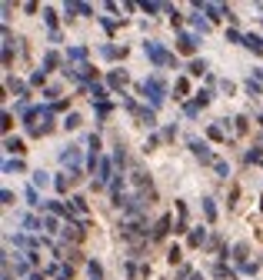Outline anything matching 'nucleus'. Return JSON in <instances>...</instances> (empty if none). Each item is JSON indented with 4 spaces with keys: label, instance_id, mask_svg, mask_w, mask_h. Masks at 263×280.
I'll return each mask as SVG.
<instances>
[{
    "label": "nucleus",
    "instance_id": "nucleus-25",
    "mask_svg": "<svg viewBox=\"0 0 263 280\" xmlns=\"http://www.w3.org/2000/svg\"><path fill=\"white\" fill-rule=\"evenodd\" d=\"M23 227H30V230H40V220H37V217H23Z\"/></svg>",
    "mask_w": 263,
    "mask_h": 280
},
{
    "label": "nucleus",
    "instance_id": "nucleus-18",
    "mask_svg": "<svg viewBox=\"0 0 263 280\" xmlns=\"http://www.w3.org/2000/svg\"><path fill=\"white\" fill-rule=\"evenodd\" d=\"M70 207H74V210H80V213H87V200H84V197H74V200H70Z\"/></svg>",
    "mask_w": 263,
    "mask_h": 280
},
{
    "label": "nucleus",
    "instance_id": "nucleus-37",
    "mask_svg": "<svg viewBox=\"0 0 263 280\" xmlns=\"http://www.w3.org/2000/svg\"><path fill=\"white\" fill-rule=\"evenodd\" d=\"M30 280H44V274H30Z\"/></svg>",
    "mask_w": 263,
    "mask_h": 280
},
{
    "label": "nucleus",
    "instance_id": "nucleus-1",
    "mask_svg": "<svg viewBox=\"0 0 263 280\" xmlns=\"http://www.w3.org/2000/svg\"><path fill=\"white\" fill-rule=\"evenodd\" d=\"M143 93L150 97V103H154V107H164L167 87H164V80H160V77H147V84H143Z\"/></svg>",
    "mask_w": 263,
    "mask_h": 280
},
{
    "label": "nucleus",
    "instance_id": "nucleus-20",
    "mask_svg": "<svg viewBox=\"0 0 263 280\" xmlns=\"http://www.w3.org/2000/svg\"><path fill=\"white\" fill-rule=\"evenodd\" d=\"M90 93H93L90 100H100V103H103V87H100V84H93V87H90Z\"/></svg>",
    "mask_w": 263,
    "mask_h": 280
},
{
    "label": "nucleus",
    "instance_id": "nucleus-9",
    "mask_svg": "<svg viewBox=\"0 0 263 280\" xmlns=\"http://www.w3.org/2000/svg\"><path fill=\"white\" fill-rule=\"evenodd\" d=\"M243 47H250L253 54H263V37H257V34H247V37H243Z\"/></svg>",
    "mask_w": 263,
    "mask_h": 280
},
{
    "label": "nucleus",
    "instance_id": "nucleus-2",
    "mask_svg": "<svg viewBox=\"0 0 263 280\" xmlns=\"http://www.w3.org/2000/svg\"><path fill=\"white\" fill-rule=\"evenodd\" d=\"M143 50H147V57H150L154 64H174V67H176V57H174V54H167L164 47L154 44V40H150V44H143Z\"/></svg>",
    "mask_w": 263,
    "mask_h": 280
},
{
    "label": "nucleus",
    "instance_id": "nucleus-12",
    "mask_svg": "<svg viewBox=\"0 0 263 280\" xmlns=\"http://www.w3.org/2000/svg\"><path fill=\"white\" fill-rule=\"evenodd\" d=\"M87 274H90V280H103V267H100L97 260H90V267H87Z\"/></svg>",
    "mask_w": 263,
    "mask_h": 280
},
{
    "label": "nucleus",
    "instance_id": "nucleus-17",
    "mask_svg": "<svg viewBox=\"0 0 263 280\" xmlns=\"http://www.w3.org/2000/svg\"><path fill=\"white\" fill-rule=\"evenodd\" d=\"M10 170H23L20 160H3V174H10Z\"/></svg>",
    "mask_w": 263,
    "mask_h": 280
},
{
    "label": "nucleus",
    "instance_id": "nucleus-6",
    "mask_svg": "<svg viewBox=\"0 0 263 280\" xmlns=\"http://www.w3.org/2000/svg\"><path fill=\"white\" fill-rule=\"evenodd\" d=\"M207 103H210V93H203V90H200V93H197V100H193V103H186V117L200 113L203 107H207Z\"/></svg>",
    "mask_w": 263,
    "mask_h": 280
},
{
    "label": "nucleus",
    "instance_id": "nucleus-4",
    "mask_svg": "<svg viewBox=\"0 0 263 280\" xmlns=\"http://www.w3.org/2000/svg\"><path fill=\"white\" fill-rule=\"evenodd\" d=\"M60 164H64V167H70V174L77 177V174H80V164H77V147H64V154H60Z\"/></svg>",
    "mask_w": 263,
    "mask_h": 280
},
{
    "label": "nucleus",
    "instance_id": "nucleus-13",
    "mask_svg": "<svg viewBox=\"0 0 263 280\" xmlns=\"http://www.w3.org/2000/svg\"><path fill=\"white\" fill-rule=\"evenodd\" d=\"M110 84H113V87H123V84H127V74H123V70H113V74H110Z\"/></svg>",
    "mask_w": 263,
    "mask_h": 280
},
{
    "label": "nucleus",
    "instance_id": "nucleus-26",
    "mask_svg": "<svg viewBox=\"0 0 263 280\" xmlns=\"http://www.w3.org/2000/svg\"><path fill=\"white\" fill-rule=\"evenodd\" d=\"M233 254H237V260L243 264V257H247V244H237V247H233Z\"/></svg>",
    "mask_w": 263,
    "mask_h": 280
},
{
    "label": "nucleus",
    "instance_id": "nucleus-22",
    "mask_svg": "<svg viewBox=\"0 0 263 280\" xmlns=\"http://www.w3.org/2000/svg\"><path fill=\"white\" fill-rule=\"evenodd\" d=\"M203 244V230H193V234H190V247H200Z\"/></svg>",
    "mask_w": 263,
    "mask_h": 280
},
{
    "label": "nucleus",
    "instance_id": "nucleus-5",
    "mask_svg": "<svg viewBox=\"0 0 263 280\" xmlns=\"http://www.w3.org/2000/svg\"><path fill=\"white\" fill-rule=\"evenodd\" d=\"M127 107H130V110L137 113V120H140L143 127H154V123H157V113H154V110H143V107H137L133 100H127Z\"/></svg>",
    "mask_w": 263,
    "mask_h": 280
},
{
    "label": "nucleus",
    "instance_id": "nucleus-28",
    "mask_svg": "<svg viewBox=\"0 0 263 280\" xmlns=\"http://www.w3.org/2000/svg\"><path fill=\"white\" fill-rule=\"evenodd\" d=\"M207 134H210V140H223V130H220V127H210Z\"/></svg>",
    "mask_w": 263,
    "mask_h": 280
},
{
    "label": "nucleus",
    "instance_id": "nucleus-32",
    "mask_svg": "<svg viewBox=\"0 0 263 280\" xmlns=\"http://www.w3.org/2000/svg\"><path fill=\"white\" fill-rule=\"evenodd\" d=\"M27 203H33V207H40V197H37V190H27Z\"/></svg>",
    "mask_w": 263,
    "mask_h": 280
},
{
    "label": "nucleus",
    "instance_id": "nucleus-21",
    "mask_svg": "<svg viewBox=\"0 0 263 280\" xmlns=\"http://www.w3.org/2000/svg\"><path fill=\"white\" fill-rule=\"evenodd\" d=\"M7 150H13V154H20V150H23V140H13V137H10V140H7Z\"/></svg>",
    "mask_w": 263,
    "mask_h": 280
},
{
    "label": "nucleus",
    "instance_id": "nucleus-31",
    "mask_svg": "<svg viewBox=\"0 0 263 280\" xmlns=\"http://www.w3.org/2000/svg\"><path fill=\"white\" fill-rule=\"evenodd\" d=\"M174 90H176V93H186V90H190V84H186V80H176Z\"/></svg>",
    "mask_w": 263,
    "mask_h": 280
},
{
    "label": "nucleus",
    "instance_id": "nucleus-10",
    "mask_svg": "<svg viewBox=\"0 0 263 280\" xmlns=\"http://www.w3.org/2000/svg\"><path fill=\"white\" fill-rule=\"evenodd\" d=\"M97 187H107V180H110V160H100V167H97Z\"/></svg>",
    "mask_w": 263,
    "mask_h": 280
},
{
    "label": "nucleus",
    "instance_id": "nucleus-36",
    "mask_svg": "<svg viewBox=\"0 0 263 280\" xmlns=\"http://www.w3.org/2000/svg\"><path fill=\"white\" fill-rule=\"evenodd\" d=\"M227 40H233V44H243V34H237V30H230V34H227Z\"/></svg>",
    "mask_w": 263,
    "mask_h": 280
},
{
    "label": "nucleus",
    "instance_id": "nucleus-38",
    "mask_svg": "<svg viewBox=\"0 0 263 280\" xmlns=\"http://www.w3.org/2000/svg\"><path fill=\"white\" fill-rule=\"evenodd\" d=\"M190 280H203V277H200V274H193V277H190Z\"/></svg>",
    "mask_w": 263,
    "mask_h": 280
},
{
    "label": "nucleus",
    "instance_id": "nucleus-11",
    "mask_svg": "<svg viewBox=\"0 0 263 280\" xmlns=\"http://www.w3.org/2000/svg\"><path fill=\"white\" fill-rule=\"evenodd\" d=\"M167 230H170V217H160L154 227V240H160V237H167Z\"/></svg>",
    "mask_w": 263,
    "mask_h": 280
},
{
    "label": "nucleus",
    "instance_id": "nucleus-27",
    "mask_svg": "<svg viewBox=\"0 0 263 280\" xmlns=\"http://www.w3.org/2000/svg\"><path fill=\"white\" fill-rule=\"evenodd\" d=\"M70 57H74V60H84V57H87V50H84V47H74V50H70Z\"/></svg>",
    "mask_w": 263,
    "mask_h": 280
},
{
    "label": "nucleus",
    "instance_id": "nucleus-15",
    "mask_svg": "<svg viewBox=\"0 0 263 280\" xmlns=\"http://www.w3.org/2000/svg\"><path fill=\"white\" fill-rule=\"evenodd\" d=\"M203 213H207V220H217V207H213V200H203Z\"/></svg>",
    "mask_w": 263,
    "mask_h": 280
},
{
    "label": "nucleus",
    "instance_id": "nucleus-3",
    "mask_svg": "<svg viewBox=\"0 0 263 280\" xmlns=\"http://www.w3.org/2000/svg\"><path fill=\"white\" fill-rule=\"evenodd\" d=\"M190 150H193V154H197V157L203 160V164H210V167H213V164H217V157H213V154H210V147L203 144V140H197V137H190Z\"/></svg>",
    "mask_w": 263,
    "mask_h": 280
},
{
    "label": "nucleus",
    "instance_id": "nucleus-24",
    "mask_svg": "<svg viewBox=\"0 0 263 280\" xmlns=\"http://www.w3.org/2000/svg\"><path fill=\"white\" fill-rule=\"evenodd\" d=\"M77 127H80V117H77V113H70V117H67V130H77Z\"/></svg>",
    "mask_w": 263,
    "mask_h": 280
},
{
    "label": "nucleus",
    "instance_id": "nucleus-35",
    "mask_svg": "<svg viewBox=\"0 0 263 280\" xmlns=\"http://www.w3.org/2000/svg\"><path fill=\"white\" fill-rule=\"evenodd\" d=\"M7 87H10L13 93H23V84H17V80H7Z\"/></svg>",
    "mask_w": 263,
    "mask_h": 280
},
{
    "label": "nucleus",
    "instance_id": "nucleus-7",
    "mask_svg": "<svg viewBox=\"0 0 263 280\" xmlns=\"http://www.w3.org/2000/svg\"><path fill=\"white\" fill-rule=\"evenodd\" d=\"M176 47H180V54H193V50H197V37L193 34H180Z\"/></svg>",
    "mask_w": 263,
    "mask_h": 280
},
{
    "label": "nucleus",
    "instance_id": "nucleus-34",
    "mask_svg": "<svg viewBox=\"0 0 263 280\" xmlns=\"http://www.w3.org/2000/svg\"><path fill=\"white\" fill-rule=\"evenodd\" d=\"M213 167H217V174H223V177H227V174H230V167H227V164H223V160H217V164H213Z\"/></svg>",
    "mask_w": 263,
    "mask_h": 280
},
{
    "label": "nucleus",
    "instance_id": "nucleus-29",
    "mask_svg": "<svg viewBox=\"0 0 263 280\" xmlns=\"http://www.w3.org/2000/svg\"><path fill=\"white\" fill-rule=\"evenodd\" d=\"M70 180H74V177H57V190H67V187H70Z\"/></svg>",
    "mask_w": 263,
    "mask_h": 280
},
{
    "label": "nucleus",
    "instance_id": "nucleus-23",
    "mask_svg": "<svg viewBox=\"0 0 263 280\" xmlns=\"http://www.w3.org/2000/svg\"><path fill=\"white\" fill-rule=\"evenodd\" d=\"M57 60H60L57 54H47V57H44V67H47V70H54V67H57Z\"/></svg>",
    "mask_w": 263,
    "mask_h": 280
},
{
    "label": "nucleus",
    "instance_id": "nucleus-30",
    "mask_svg": "<svg viewBox=\"0 0 263 280\" xmlns=\"http://www.w3.org/2000/svg\"><path fill=\"white\" fill-rule=\"evenodd\" d=\"M193 27H200V34H203V30H207V27H210L207 20H200V10H197V17H193Z\"/></svg>",
    "mask_w": 263,
    "mask_h": 280
},
{
    "label": "nucleus",
    "instance_id": "nucleus-16",
    "mask_svg": "<svg viewBox=\"0 0 263 280\" xmlns=\"http://www.w3.org/2000/svg\"><path fill=\"white\" fill-rule=\"evenodd\" d=\"M203 70H207V64H203V60H193V64H190V74H193V77H200Z\"/></svg>",
    "mask_w": 263,
    "mask_h": 280
},
{
    "label": "nucleus",
    "instance_id": "nucleus-19",
    "mask_svg": "<svg viewBox=\"0 0 263 280\" xmlns=\"http://www.w3.org/2000/svg\"><path fill=\"white\" fill-rule=\"evenodd\" d=\"M213 274H217V277H223V280H233V274L223 267V264H217V267H213Z\"/></svg>",
    "mask_w": 263,
    "mask_h": 280
},
{
    "label": "nucleus",
    "instance_id": "nucleus-33",
    "mask_svg": "<svg viewBox=\"0 0 263 280\" xmlns=\"http://www.w3.org/2000/svg\"><path fill=\"white\" fill-rule=\"evenodd\" d=\"M247 90H250L253 97H260V84H253V80H247Z\"/></svg>",
    "mask_w": 263,
    "mask_h": 280
},
{
    "label": "nucleus",
    "instance_id": "nucleus-8",
    "mask_svg": "<svg viewBox=\"0 0 263 280\" xmlns=\"http://www.w3.org/2000/svg\"><path fill=\"white\" fill-rule=\"evenodd\" d=\"M64 240H84V227L80 224H67L64 227Z\"/></svg>",
    "mask_w": 263,
    "mask_h": 280
},
{
    "label": "nucleus",
    "instance_id": "nucleus-14",
    "mask_svg": "<svg viewBox=\"0 0 263 280\" xmlns=\"http://www.w3.org/2000/svg\"><path fill=\"white\" fill-rule=\"evenodd\" d=\"M33 184H37V187H47V184H50V174L37 170V174H33Z\"/></svg>",
    "mask_w": 263,
    "mask_h": 280
},
{
    "label": "nucleus",
    "instance_id": "nucleus-39",
    "mask_svg": "<svg viewBox=\"0 0 263 280\" xmlns=\"http://www.w3.org/2000/svg\"><path fill=\"white\" fill-rule=\"evenodd\" d=\"M260 127H263V117H260Z\"/></svg>",
    "mask_w": 263,
    "mask_h": 280
}]
</instances>
